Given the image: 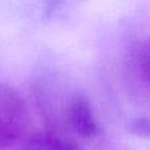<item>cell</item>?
Segmentation results:
<instances>
[{
    "instance_id": "6da1fadb",
    "label": "cell",
    "mask_w": 150,
    "mask_h": 150,
    "mask_svg": "<svg viewBox=\"0 0 150 150\" xmlns=\"http://www.w3.org/2000/svg\"><path fill=\"white\" fill-rule=\"evenodd\" d=\"M28 108L23 96L7 84H0V150H8L24 137Z\"/></svg>"
},
{
    "instance_id": "7a4b0ae2",
    "label": "cell",
    "mask_w": 150,
    "mask_h": 150,
    "mask_svg": "<svg viewBox=\"0 0 150 150\" xmlns=\"http://www.w3.org/2000/svg\"><path fill=\"white\" fill-rule=\"evenodd\" d=\"M69 128L80 138L92 140L100 133V127L88 98L84 93H75L69 100L65 111Z\"/></svg>"
},
{
    "instance_id": "3957f363",
    "label": "cell",
    "mask_w": 150,
    "mask_h": 150,
    "mask_svg": "<svg viewBox=\"0 0 150 150\" xmlns=\"http://www.w3.org/2000/svg\"><path fill=\"white\" fill-rule=\"evenodd\" d=\"M18 150H82L78 141L54 129H42L25 138Z\"/></svg>"
},
{
    "instance_id": "277c9868",
    "label": "cell",
    "mask_w": 150,
    "mask_h": 150,
    "mask_svg": "<svg viewBox=\"0 0 150 150\" xmlns=\"http://www.w3.org/2000/svg\"><path fill=\"white\" fill-rule=\"evenodd\" d=\"M127 73L144 91L149 88V45L148 41H137L130 46L127 58Z\"/></svg>"
},
{
    "instance_id": "5b68a950",
    "label": "cell",
    "mask_w": 150,
    "mask_h": 150,
    "mask_svg": "<svg viewBox=\"0 0 150 150\" xmlns=\"http://www.w3.org/2000/svg\"><path fill=\"white\" fill-rule=\"evenodd\" d=\"M80 1V0H46L45 3V8H46V15L53 16L57 15L59 11L65 9L66 7L75 4V3Z\"/></svg>"
},
{
    "instance_id": "8992f818",
    "label": "cell",
    "mask_w": 150,
    "mask_h": 150,
    "mask_svg": "<svg viewBox=\"0 0 150 150\" xmlns=\"http://www.w3.org/2000/svg\"><path fill=\"white\" fill-rule=\"evenodd\" d=\"M132 130L134 133H137L138 136H146L149 130V122L146 117H142V119H138L137 121L133 124Z\"/></svg>"
}]
</instances>
